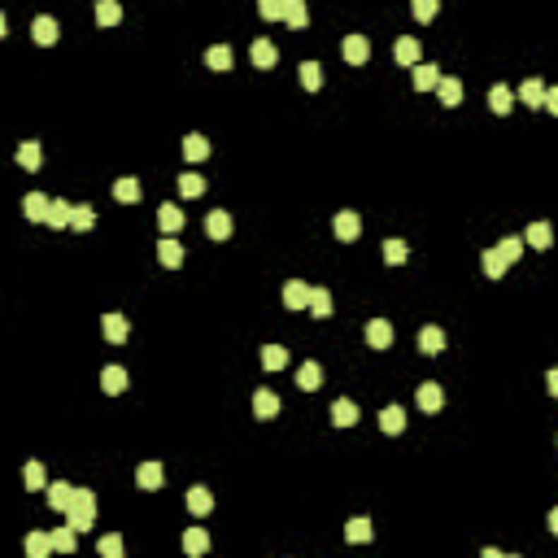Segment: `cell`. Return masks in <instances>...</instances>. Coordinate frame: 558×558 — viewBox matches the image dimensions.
Segmentation results:
<instances>
[{
    "label": "cell",
    "mask_w": 558,
    "mask_h": 558,
    "mask_svg": "<svg viewBox=\"0 0 558 558\" xmlns=\"http://www.w3.org/2000/svg\"><path fill=\"white\" fill-rule=\"evenodd\" d=\"M441 79H445V74H441L432 61H419V66H415V88H419V92H432V88H441Z\"/></svg>",
    "instance_id": "cell-12"
},
{
    "label": "cell",
    "mask_w": 558,
    "mask_h": 558,
    "mask_svg": "<svg viewBox=\"0 0 558 558\" xmlns=\"http://www.w3.org/2000/svg\"><path fill=\"white\" fill-rule=\"evenodd\" d=\"M332 423H336V427H353V423H358V405H353L349 397L332 401Z\"/></svg>",
    "instance_id": "cell-16"
},
{
    "label": "cell",
    "mask_w": 558,
    "mask_h": 558,
    "mask_svg": "<svg viewBox=\"0 0 558 558\" xmlns=\"http://www.w3.org/2000/svg\"><path fill=\"white\" fill-rule=\"evenodd\" d=\"M419 405H423V410H441V405H445L441 384H419Z\"/></svg>",
    "instance_id": "cell-35"
},
{
    "label": "cell",
    "mask_w": 558,
    "mask_h": 558,
    "mask_svg": "<svg viewBox=\"0 0 558 558\" xmlns=\"http://www.w3.org/2000/svg\"><path fill=\"white\" fill-rule=\"evenodd\" d=\"M188 511H192V515H210V511H214V493H210L206 485H192V489H188Z\"/></svg>",
    "instance_id": "cell-13"
},
{
    "label": "cell",
    "mask_w": 558,
    "mask_h": 558,
    "mask_svg": "<svg viewBox=\"0 0 558 558\" xmlns=\"http://www.w3.org/2000/svg\"><path fill=\"white\" fill-rule=\"evenodd\" d=\"M96 222V214H92V206H74V218H70V227L74 232H88V227Z\"/></svg>",
    "instance_id": "cell-48"
},
{
    "label": "cell",
    "mask_w": 558,
    "mask_h": 558,
    "mask_svg": "<svg viewBox=\"0 0 558 558\" xmlns=\"http://www.w3.org/2000/svg\"><path fill=\"white\" fill-rule=\"evenodd\" d=\"M70 218H74L70 201H53V210H48V227H70Z\"/></svg>",
    "instance_id": "cell-41"
},
{
    "label": "cell",
    "mask_w": 558,
    "mask_h": 558,
    "mask_svg": "<svg viewBox=\"0 0 558 558\" xmlns=\"http://www.w3.org/2000/svg\"><path fill=\"white\" fill-rule=\"evenodd\" d=\"M367 345L371 349H388L393 345V323L388 319H371L367 323Z\"/></svg>",
    "instance_id": "cell-6"
},
{
    "label": "cell",
    "mask_w": 558,
    "mask_h": 558,
    "mask_svg": "<svg viewBox=\"0 0 558 558\" xmlns=\"http://www.w3.org/2000/svg\"><path fill=\"white\" fill-rule=\"evenodd\" d=\"M550 532H554V537H558V506H554V511H550Z\"/></svg>",
    "instance_id": "cell-54"
},
{
    "label": "cell",
    "mask_w": 558,
    "mask_h": 558,
    "mask_svg": "<svg viewBox=\"0 0 558 558\" xmlns=\"http://www.w3.org/2000/svg\"><path fill=\"white\" fill-rule=\"evenodd\" d=\"M184 550H188L192 558H201V554L210 550V532H206V528H188V532H184Z\"/></svg>",
    "instance_id": "cell-20"
},
{
    "label": "cell",
    "mask_w": 558,
    "mask_h": 558,
    "mask_svg": "<svg viewBox=\"0 0 558 558\" xmlns=\"http://www.w3.org/2000/svg\"><path fill=\"white\" fill-rule=\"evenodd\" d=\"M253 66H262V70L275 66V44L271 40H253Z\"/></svg>",
    "instance_id": "cell-38"
},
{
    "label": "cell",
    "mask_w": 558,
    "mask_h": 558,
    "mask_svg": "<svg viewBox=\"0 0 558 558\" xmlns=\"http://www.w3.org/2000/svg\"><path fill=\"white\" fill-rule=\"evenodd\" d=\"M179 192L192 201V196H201V192H206V179H201V174H179Z\"/></svg>",
    "instance_id": "cell-47"
},
{
    "label": "cell",
    "mask_w": 558,
    "mask_h": 558,
    "mask_svg": "<svg viewBox=\"0 0 558 558\" xmlns=\"http://www.w3.org/2000/svg\"><path fill=\"white\" fill-rule=\"evenodd\" d=\"M340 53H345V61H349V66H362V61L371 57V44H367V35H345Z\"/></svg>",
    "instance_id": "cell-5"
},
{
    "label": "cell",
    "mask_w": 558,
    "mask_h": 558,
    "mask_svg": "<svg viewBox=\"0 0 558 558\" xmlns=\"http://www.w3.org/2000/svg\"><path fill=\"white\" fill-rule=\"evenodd\" d=\"M480 266H485V275H489V279H501V275H506V266H511V262H506L497 249H485V258H480Z\"/></svg>",
    "instance_id": "cell-31"
},
{
    "label": "cell",
    "mask_w": 558,
    "mask_h": 558,
    "mask_svg": "<svg viewBox=\"0 0 558 558\" xmlns=\"http://www.w3.org/2000/svg\"><path fill=\"white\" fill-rule=\"evenodd\" d=\"M96 22H100V27H114V22H122V9L114 5V0H100V5H96Z\"/></svg>",
    "instance_id": "cell-45"
},
{
    "label": "cell",
    "mask_w": 558,
    "mask_h": 558,
    "mask_svg": "<svg viewBox=\"0 0 558 558\" xmlns=\"http://www.w3.org/2000/svg\"><path fill=\"white\" fill-rule=\"evenodd\" d=\"M74 545H79V532H74L70 523L53 532V550H57V554H74Z\"/></svg>",
    "instance_id": "cell-36"
},
{
    "label": "cell",
    "mask_w": 558,
    "mask_h": 558,
    "mask_svg": "<svg viewBox=\"0 0 558 558\" xmlns=\"http://www.w3.org/2000/svg\"><path fill=\"white\" fill-rule=\"evenodd\" d=\"M158 262L170 266V271H174V266H184V244L174 240V236H166V240L158 244Z\"/></svg>",
    "instance_id": "cell-14"
},
{
    "label": "cell",
    "mask_w": 558,
    "mask_h": 558,
    "mask_svg": "<svg viewBox=\"0 0 558 558\" xmlns=\"http://www.w3.org/2000/svg\"><path fill=\"white\" fill-rule=\"evenodd\" d=\"M545 109L558 114V88H545Z\"/></svg>",
    "instance_id": "cell-52"
},
{
    "label": "cell",
    "mask_w": 558,
    "mask_h": 558,
    "mask_svg": "<svg viewBox=\"0 0 558 558\" xmlns=\"http://www.w3.org/2000/svg\"><path fill=\"white\" fill-rule=\"evenodd\" d=\"M66 523H70L74 532H88V528L96 523V493H92V489H79L74 506L66 511Z\"/></svg>",
    "instance_id": "cell-1"
},
{
    "label": "cell",
    "mask_w": 558,
    "mask_h": 558,
    "mask_svg": "<svg viewBox=\"0 0 558 558\" xmlns=\"http://www.w3.org/2000/svg\"><path fill=\"white\" fill-rule=\"evenodd\" d=\"M379 427H384L388 437H397L405 427V410H401V405H384V410H379Z\"/></svg>",
    "instance_id": "cell-21"
},
{
    "label": "cell",
    "mask_w": 558,
    "mask_h": 558,
    "mask_svg": "<svg viewBox=\"0 0 558 558\" xmlns=\"http://www.w3.org/2000/svg\"><path fill=\"white\" fill-rule=\"evenodd\" d=\"M96 554H100V558H122V537H118V532L100 537V541H96Z\"/></svg>",
    "instance_id": "cell-44"
},
{
    "label": "cell",
    "mask_w": 558,
    "mask_h": 558,
    "mask_svg": "<svg viewBox=\"0 0 558 558\" xmlns=\"http://www.w3.org/2000/svg\"><path fill=\"white\" fill-rule=\"evenodd\" d=\"M158 222H162V232H166V236H174V232L184 227V210H174L170 201H166V206L158 210Z\"/></svg>",
    "instance_id": "cell-30"
},
{
    "label": "cell",
    "mask_w": 558,
    "mask_h": 558,
    "mask_svg": "<svg viewBox=\"0 0 558 558\" xmlns=\"http://www.w3.org/2000/svg\"><path fill=\"white\" fill-rule=\"evenodd\" d=\"M253 410H258V419H275L279 415V397L271 388H258L253 393Z\"/></svg>",
    "instance_id": "cell-15"
},
{
    "label": "cell",
    "mask_w": 558,
    "mask_h": 558,
    "mask_svg": "<svg viewBox=\"0 0 558 558\" xmlns=\"http://www.w3.org/2000/svg\"><path fill=\"white\" fill-rule=\"evenodd\" d=\"M310 284H301V279H288V284H284V306L288 310H310Z\"/></svg>",
    "instance_id": "cell-2"
},
{
    "label": "cell",
    "mask_w": 558,
    "mask_h": 558,
    "mask_svg": "<svg viewBox=\"0 0 558 558\" xmlns=\"http://www.w3.org/2000/svg\"><path fill=\"white\" fill-rule=\"evenodd\" d=\"M162 480H166V471H162V463H140V467H136V485H140L144 493H153V489H162Z\"/></svg>",
    "instance_id": "cell-7"
},
{
    "label": "cell",
    "mask_w": 558,
    "mask_h": 558,
    "mask_svg": "<svg viewBox=\"0 0 558 558\" xmlns=\"http://www.w3.org/2000/svg\"><path fill=\"white\" fill-rule=\"evenodd\" d=\"M74 497H79V489H74V485H66V480H57V485H48V506H53V511H70V506H74Z\"/></svg>",
    "instance_id": "cell-4"
},
{
    "label": "cell",
    "mask_w": 558,
    "mask_h": 558,
    "mask_svg": "<svg viewBox=\"0 0 558 558\" xmlns=\"http://www.w3.org/2000/svg\"><path fill=\"white\" fill-rule=\"evenodd\" d=\"M419 349L427 353V358H437V353L445 349V332H441V327H423V332H419Z\"/></svg>",
    "instance_id": "cell-17"
},
{
    "label": "cell",
    "mask_w": 558,
    "mask_h": 558,
    "mask_svg": "<svg viewBox=\"0 0 558 558\" xmlns=\"http://www.w3.org/2000/svg\"><path fill=\"white\" fill-rule=\"evenodd\" d=\"M310 314L314 319H332V292H327V288H314L310 292Z\"/></svg>",
    "instance_id": "cell-34"
},
{
    "label": "cell",
    "mask_w": 558,
    "mask_h": 558,
    "mask_svg": "<svg viewBox=\"0 0 558 558\" xmlns=\"http://www.w3.org/2000/svg\"><path fill=\"white\" fill-rule=\"evenodd\" d=\"M497 253H501V258H506V262H515V258H519V253H523V240H519V236H506V240L497 244Z\"/></svg>",
    "instance_id": "cell-49"
},
{
    "label": "cell",
    "mask_w": 558,
    "mask_h": 558,
    "mask_svg": "<svg viewBox=\"0 0 558 558\" xmlns=\"http://www.w3.org/2000/svg\"><path fill=\"white\" fill-rule=\"evenodd\" d=\"M345 537H349L353 545H367V541L375 537V528H371V519L358 515V519H349V523H345Z\"/></svg>",
    "instance_id": "cell-19"
},
{
    "label": "cell",
    "mask_w": 558,
    "mask_h": 558,
    "mask_svg": "<svg viewBox=\"0 0 558 558\" xmlns=\"http://www.w3.org/2000/svg\"><path fill=\"white\" fill-rule=\"evenodd\" d=\"M114 196L122 201V206H131V201H140V179H131V174H126V179H118V184H114Z\"/></svg>",
    "instance_id": "cell-40"
},
{
    "label": "cell",
    "mask_w": 558,
    "mask_h": 558,
    "mask_svg": "<svg viewBox=\"0 0 558 558\" xmlns=\"http://www.w3.org/2000/svg\"><path fill=\"white\" fill-rule=\"evenodd\" d=\"M523 240H528L532 249H550V244H554V227H550V222H532Z\"/></svg>",
    "instance_id": "cell-26"
},
{
    "label": "cell",
    "mask_w": 558,
    "mask_h": 558,
    "mask_svg": "<svg viewBox=\"0 0 558 558\" xmlns=\"http://www.w3.org/2000/svg\"><path fill=\"white\" fill-rule=\"evenodd\" d=\"M415 18L419 22H432L437 18V0H415Z\"/></svg>",
    "instance_id": "cell-51"
},
{
    "label": "cell",
    "mask_w": 558,
    "mask_h": 558,
    "mask_svg": "<svg viewBox=\"0 0 558 558\" xmlns=\"http://www.w3.org/2000/svg\"><path fill=\"white\" fill-rule=\"evenodd\" d=\"M262 367H266V371H284V367H288V349H284V345H266V349H262Z\"/></svg>",
    "instance_id": "cell-33"
},
{
    "label": "cell",
    "mask_w": 558,
    "mask_h": 558,
    "mask_svg": "<svg viewBox=\"0 0 558 558\" xmlns=\"http://www.w3.org/2000/svg\"><path fill=\"white\" fill-rule=\"evenodd\" d=\"M232 48H227V44H214V48H206V66L210 70H232Z\"/></svg>",
    "instance_id": "cell-27"
},
{
    "label": "cell",
    "mask_w": 558,
    "mask_h": 558,
    "mask_svg": "<svg viewBox=\"0 0 558 558\" xmlns=\"http://www.w3.org/2000/svg\"><path fill=\"white\" fill-rule=\"evenodd\" d=\"M301 88H310V92L323 88V66L319 61H301Z\"/></svg>",
    "instance_id": "cell-39"
},
{
    "label": "cell",
    "mask_w": 558,
    "mask_h": 558,
    "mask_svg": "<svg viewBox=\"0 0 558 558\" xmlns=\"http://www.w3.org/2000/svg\"><path fill=\"white\" fill-rule=\"evenodd\" d=\"M206 236L227 240V236H232V214H227V210H210L206 214Z\"/></svg>",
    "instance_id": "cell-11"
},
{
    "label": "cell",
    "mask_w": 558,
    "mask_h": 558,
    "mask_svg": "<svg viewBox=\"0 0 558 558\" xmlns=\"http://www.w3.org/2000/svg\"><path fill=\"white\" fill-rule=\"evenodd\" d=\"M437 96L445 100V105H458V100H463V83H458V79H441Z\"/></svg>",
    "instance_id": "cell-46"
},
{
    "label": "cell",
    "mask_w": 558,
    "mask_h": 558,
    "mask_svg": "<svg viewBox=\"0 0 558 558\" xmlns=\"http://www.w3.org/2000/svg\"><path fill=\"white\" fill-rule=\"evenodd\" d=\"M405 258H410V249H405V240H384V262H388V266H401Z\"/></svg>",
    "instance_id": "cell-42"
},
{
    "label": "cell",
    "mask_w": 558,
    "mask_h": 558,
    "mask_svg": "<svg viewBox=\"0 0 558 558\" xmlns=\"http://www.w3.org/2000/svg\"><path fill=\"white\" fill-rule=\"evenodd\" d=\"M332 232H336L340 240H358V232H362V218L353 214V210H340V214H336V222H332Z\"/></svg>",
    "instance_id": "cell-8"
},
{
    "label": "cell",
    "mask_w": 558,
    "mask_h": 558,
    "mask_svg": "<svg viewBox=\"0 0 558 558\" xmlns=\"http://www.w3.org/2000/svg\"><path fill=\"white\" fill-rule=\"evenodd\" d=\"M53 554V532H31L27 537V558H48Z\"/></svg>",
    "instance_id": "cell-23"
},
{
    "label": "cell",
    "mask_w": 558,
    "mask_h": 558,
    "mask_svg": "<svg viewBox=\"0 0 558 558\" xmlns=\"http://www.w3.org/2000/svg\"><path fill=\"white\" fill-rule=\"evenodd\" d=\"M258 13H262L266 22H275V18H284V0H262V5H258Z\"/></svg>",
    "instance_id": "cell-50"
},
{
    "label": "cell",
    "mask_w": 558,
    "mask_h": 558,
    "mask_svg": "<svg viewBox=\"0 0 558 558\" xmlns=\"http://www.w3.org/2000/svg\"><path fill=\"white\" fill-rule=\"evenodd\" d=\"M100 388H105L109 397H118L126 388V371L122 367H105V371H100Z\"/></svg>",
    "instance_id": "cell-22"
},
{
    "label": "cell",
    "mask_w": 558,
    "mask_h": 558,
    "mask_svg": "<svg viewBox=\"0 0 558 558\" xmlns=\"http://www.w3.org/2000/svg\"><path fill=\"white\" fill-rule=\"evenodd\" d=\"M506 558H515V554H506Z\"/></svg>",
    "instance_id": "cell-56"
},
{
    "label": "cell",
    "mask_w": 558,
    "mask_h": 558,
    "mask_svg": "<svg viewBox=\"0 0 558 558\" xmlns=\"http://www.w3.org/2000/svg\"><path fill=\"white\" fill-rule=\"evenodd\" d=\"M48 210H53V201H48L44 192H27V196H22V214H27L31 222H48Z\"/></svg>",
    "instance_id": "cell-3"
},
{
    "label": "cell",
    "mask_w": 558,
    "mask_h": 558,
    "mask_svg": "<svg viewBox=\"0 0 558 558\" xmlns=\"http://www.w3.org/2000/svg\"><path fill=\"white\" fill-rule=\"evenodd\" d=\"M519 100H523V105H537V109H545V83H541V79H528V83L519 88Z\"/></svg>",
    "instance_id": "cell-28"
},
{
    "label": "cell",
    "mask_w": 558,
    "mask_h": 558,
    "mask_svg": "<svg viewBox=\"0 0 558 558\" xmlns=\"http://www.w3.org/2000/svg\"><path fill=\"white\" fill-rule=\"evenodd\" d=\"M284 22H288V27H306V22H310V13H306V5H301V0H284Z\"/></svg>",
    "instance_id": "cell-37"
},
{
    "label": "cell",
    "mask_w": 558,
    "mask_h": 558,
    "mask_svg": "<svg viewBox=\"0 0 558 558\" xmlns=\"http://www.w3.org/2000/svg\"><path fill=\"white\" fill-rule=\"evenodd\" d=\"M184 158H188V162H206V158H210V140H206V136H188V140H184Z\"/></svg>",
    "instance_id": "cell-32"
},
{
    "label": "cell",
    "mask_w": 558,
    "mask_h": 558,
    "mask_svg": "<svg viewBox=\"0 0 558 558\" xmlns=\"http://www.w3.org/2000/svg\"><path fill=\"white\" fill-rule=\"evenodd\" d=\"M393 57H397L401 66H419V40H415V35H401L397 48H393Z\"/></svg>",
    "instance_id": "cell-18"
},
{
    "label": "cell",
    "mask_w": 558,
    "mask_h": 558,
    "mask_svg": "<svg viewBox=\"0 0 558 558\" xmlns=\"http://www.w3.org/2000/svg\"><path fill=\"white\" fill-rule=\"evenodd\" d=\"M297 388L319 393V388H323V367H319V362H301V367H297Z\"/></svg>",
    "instance_id": "cell-10"
},
{
    "label": "cell",
    "mask_w": 558,
    "mask_h": 558,
    "mask_svg": "<svg viewBox=\"0 0 558 558\" xmlns=\"http://www.w3.org/2000/svg\"><path fill=\"white\" fill-rule=\"evenodd\" d=\"M489 105H493V114H511V109H515V92L506 88V83H497V88L489 92Z\"/></svg>",
    "instance_id": "cell-25"
},
{
    "label": "cell",
    "mask_w": 558,
    "mask_h": 558,
    "mask_svg": "<svg viewBox=\"0 0 558 558\" xmlns=\"http://www.w3.org/2000/svg\"><path fill=\"white\" fill-rule=\"evenodd\" d=\"M480 558H506V554H501V550H493V545H489V550H485V554H480Z\"/></svg>",
    "instance_id": "cell-55"
},
{
    "label": "cell",
    "mask_w": 558,
    "mask_h": 558,
    "mask_svg": "<svg viewBox=\"0 0 558 558\" xmlns=\"http://www.w3.org/2000/svg\"><path fill=\"white\" fill-rule=\"evenodd\" d=\"M22 480H27V489H48V471H44V463H27Z\"/></svg>",
    "instance_id": "cell-43"
},
{
    "label": "cell",
    "mask_w": 558,
    "mask_h": 558,
    "mask_svg": "<svg viewBox=\"0 0 558 558\" xmlns=\"http://www.w3.org/2000/svg\"><path fill=\"white\" fill-rule=\"evenodd\" d=\"M31 40H35V44H44V48H48V44H57V18L40 13V18L31 22Z\"/></svg>",
    "instance_id": "cell-9"
},
{
    "label": "cell",
    "mask_w": 558,
    "mask_h": 558,
    "mask_svg": "<svg viewBox=\"0 0 558 558\" xmlns=\"http://www.w3.org/2000/svg\"><path fill=\"white\" fill-rule=\"evenodd\" d=\"M18 166H27V170H40V166H44V148H40L35 140H27V144L18 148Z\"/></svg>",
    "instance_id": "cell-29"
},
{
    "label": "cell",
    "mask_w": 558,
    "mask_h": 558,
    "mask_svg": "<svg viewBox=\"0 0 558 558\" xmlns=\"http://www.w3.org/2000/svg\"><path fill=\"white\" fill-rule=\"evenodd\" d=\"M545 388H550V393H554V397H558V367H554V371H550V375H545Z\"/></svg>",
    "instance_id": "cell-53"
},
{
    "label": "cell",
    "mask_w": 558,
    "mask_h": 558,
    "mask_svg": "<svg viewBox=\"0 0 558 558\" xmlns=\"http://www.w3.org/2000/svg\"><path fill=\"white\" fill-rule=\"evenodd\" d=\"M100 332H105V340L122 345L126 340V319L122 314H105V319H100Z\"/></svg>",
    "instance_id": "cell-24"
}]
</instances>
